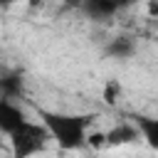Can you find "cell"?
Returning <instances> with one entry per match:
<instances>
[{
	"mask_svg": "<svg viewBox=\"0 0 158 158\" xmlns=\"http://www.w3.org/2000/svg\"><path fill=\"white\" fill-rule=\"evenodd\" d=\"M17 2H25V0H0V7H12Z\"/></svg>",
	"mask_w": 158,
	"mask_h": 158,
	"instance_id": "13",
	"label": "cell"
},
{
	"mask_svg": "<svg viewBox=\"0 0 158 158\" xmlns=\"http://www.w3.org/2000/svg\"><path fill=\"white\" fill-rule=\"evenodd\" d=\"M81 2H84V0H64V7H69V10H81Z\"/></svg>",
	"mask_w": 158,
	"mask_h": 158,
	"instance_id": "12",
	"label": "cell"
},
{
	"mask_svg": "<svg viewBox=\"0 0 158 158\" xmlns=\"http://www.w3.org/2000/svg\"><path fill=\"white\" fill-rule=\"evenodd\" d=\"M86 148H106V131H94V133H86Z\"/></svg>",
	"mask_w": 158,
	"mask_h": 158,
	"instance_id": "10",
	"label": "cell"
},
{
	"mask_svg": "<svg viewBox=\"0 0 158 158\" xmlns=\"http://www.w3.org/2000/svg\"><path fill=\"white\" fill-rule=\"evenodd\" d=\"M138 141V131L133 123H118L114 128L106 131V148H121V146H131Z\"/></svg>",
	"mask_w": 158,
	"mask_h": 158,
	"instance_id": "7",
	"label": "cell"
},
{
	"mask_svg": "<svg viewBox=\"0 0 158 158\" xmlns=\"http://www.w3.org/2000/svg\"><path fill=\"white\" fill-rule=\"evenodd\" d=\"M104 54H106L109 59H131V57L136 54V42H133L131 37H126V35L114 37V40L106 42Z\"/></svg>",
	"mask_w": 158,
	"mask_h": 158,
	"instance_id": "8",
	"label": "cell"
},
{
	"mask_svg": "<svg viewBox=\"0 0 158 158\" xmlns=\"http://www.w3.org/2000/svg\"><path fill=\"white\" fill-rule=\"evenodd\" d=\"M138 0H84L81 2V10L89 20H96V22H109L111 17H116L118 12L133 7Z\"/></svg>",
	"mask_w": 158,
	"mask_h": 158,
	"instance_id": "3",
	"label": "cell"
},
{
	"mask_svg": "<svg viewBox=\"0 0 158 158\" xmlns=\"http://www.w3.org/2000/svg\"><path fill=\"white\" fill-rule=\"evenodd\" d=\"M25 94V79L17 69H2L0 72V99L17 101Z\"/></svg>",
	"mask_w": 158,
	"mask_h": 158,
	"instance_id": "6",
	"label": "cell"
},
{
	"mask_svg": "<svg viewBox=\"0 0 158 158\" xmlns=\"http://www.w3.org/2000/svg\"><path fill=\"white\" fill-rule=\"evenodd\" d=\"M0 148H2V133H0Z\"/></svg>",
	"mask_w": 158,
	"mask_h": 158,
	"instance_id": "14",
	"label": "cell"
},
{
	"mask_svg": "<svg viewBox=\"0 0 158 158\" xmlns=\"http://www.w3.org/2000/svg\"><path fill=\"white\" fill-rule=\"evenodd\" d=\"M7 141H10V153H12V158H32V156L42 153L52 138H49V131L44 128L42 121L27 118L22 126H17V128L7 136Z\"/></svg>",
	"mask_w": 158,
	"mask_h": 158,
	"instance_id": "2",
	"label": "cell"
},
{
	"mask_svg": "<svg viewBox=\"0 0 158 158\" xmlns=\"http://www.w3.org/2000/svg\"><path fill=\"white\" fill-rule=\"evenodd\" d=\"M146 12H148L151 17H158V0H148V2H146Z\"/></svg>",
	"mask_w": 158,
	"mask_h": 158,
	"instance_id": "11",
	"label": "cell"
},
{
	"mask_svg": "<svg viewBox=\"0 0 158 158\" xmlns=\"http://www.w3.org/2000/svg\"><path fill=\"white\" fill-rule=\"evenodd\" d=\"M121 94H123V86H121L116 79H109V81L104 84V89H101V99H104V104H109V106H116L118 99H121Z\"/></svg>",
	"mask_w": 158,
	"mask_h": 158,
	"instance_id": "9",
	"label": "cell"
},
{
	"mask_svg": "<svg viewBox=\"0 0 158 158\" xmlns=\"http://www.w3.org/2000/svg\"><path fill=\"white\" fill-rule=\"evenodd\" d=\"M37 114L44 128L49 131V138L62 151L86 148V133L91 123L89 114H62V111H49V109H40Z\"/></svg>",
	"mask_w": 158,
	"mask_h": 158,
	"instance_id": "1",
	"label": "cell"
},
{
	"mask_svg": "<svg viewBox=\"0 0 158 158\" xmlns=\"http://www.w3.org/2000/svg\"><path fill=\"white\" fill-rule=\"evenodd\" d=\"M27 121V114L25 109L17 104V101H10V99H0V133L2 136H10L17 126H22Z\"/></svg>",
	"mask_w": 158,
	"mask_h": 158,
	"instance_id": "4",
	"label": "cell"
},
{
	"mask_svg": "<svg viewBox=\"0 0 158 158\" xmlns=\"http://www.w3.org/2000/svg\"><path fill=\"white\" fill-rule=\"evenodd\" d=\"M131 123L136 126L138 131V138H143V143L158 153V116H146V114H138L131 118Z\"/></svg>",
	"mask_w": 158,
	"mask_h": 158,
	"instance_id": "5",
	"label": "cell"
}]
</instances>
